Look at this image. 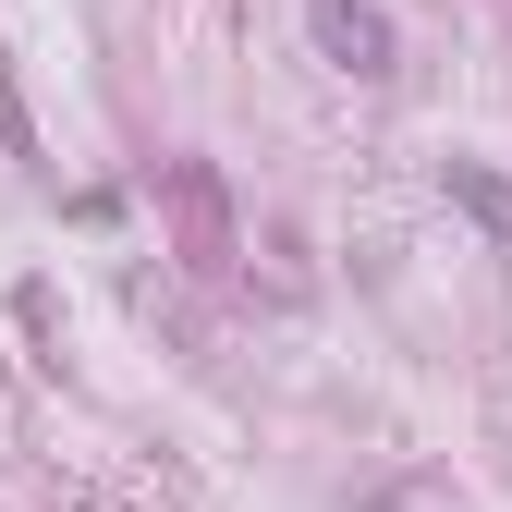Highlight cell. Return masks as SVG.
I'll use <instances>...</instances> for the list:
<instances>
[{"mask_svg": "<svg viewBox=\"0 0 512 512\" xmlns=\"http://www.w3.org/2000/svg\"><path fill=\"white\" fill-rule=\"evenodd\" d=\"M305 25H317V49L342 74H391V13L378 0H305Z\"/></svg>", "mask_w": 512, "mask_h": 512, "instance_id": "1", "label": "cell"}, {"mask_svg": "<svg viewBox=\"0 0 512 512\" xmlns=\"http://www.w3.org/2000/svg\"><path fill=\"white\" fill-rule=\"evenodd\" d=\"M452 196H464V208H476L488 232H512V183H500V171H476V159H452Z\"/></svg>", "mask_w": 512, "mask_h": 512, "instance_id": "2", "label": "cell"}, {"mask_svg": "<svg viewBox=\"0 0 512 512\" xmlns=\"http://www.w3.org/2000/svg\"><path fill=\"white\" fill-rule=\"evenodd\" d=\"M0 147H13V159L37 147V135H25V110H13V74H0Z\"/></svg>", "mask_w": 512, "mask_h": 512, "instance_id": "3", "label": "cell"}]
</instances>
